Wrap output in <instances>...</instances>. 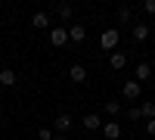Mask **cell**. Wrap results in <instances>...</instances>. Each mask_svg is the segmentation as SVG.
I'll use <instances>...</instances> for the list:
<instances>
[{
    "label": "cell",
    "instance_id": "1",
    "mask_svg": "<svg viewBox=\"0 0 155 140\" xmlns=\"http://www.w3.org/2000/svg\"><path fill=\"white\" fill-rule=\"evenodd\" d=\"M118 41H121L118 28H106V31L99 34V47H102V50H115V47H118Z\"/></svg>",
    "mask_w": 155,
    "mask_h": 140
},
{
    "label": "cell",
    "instance_id": "2",
    "mask_svg": "<svg viewBox=\"0 0 155 140\" xmlns=\"http://www.w3.org/2000/svg\"><path fill=\"white\" fill-rule=\"evenodd\" d=\"M50 44H53V47H65L68 44V28H65V25L50 28Z\"/></svg>",
    "mask_w": 155,
    "mask_h": 140
},
{
    "label": "cell",
    "instance_id": "3",
    "mask_svg": "<svg viewBox=\"0 0 155 140\" xmlns=\"http://www.w3.org/2000/svg\"><path fill=\"white\" fill-rule=\"evenodd\" d=\"M121 94H124L127 100H137L140 94H143V84H140V81H134V78H130V81H124V87H121Z\"/></svg>",
    "mask_w": 155,
    "mask_h": 140
},
{
    "label": "cell",
    "instance_id": "4",
    "mask_svg": "<svg viewBox=\"0 0 155 140\" xmlns=\"http://www.w3.org/2000/svg\"><path fill=\"white\" fill-rule=\"evenodd\" d=\"M53 125H56V131L65 137V131H71V128H74V118L68 115V112H62V115H56V121H53Z\"/></svg>",
    "mask_w": 155,
    "mask_h": 140
},
{
    "label": "cell",
    "instance_id": "5",
    "mask_svg": "<svg viewBox=\"0 0 155 140\" xmlns=\"http://www.w3.org/2000/svg\"><path fill=\"white\" fill-rule=\"evenodd\" d=\"M152 78V66H149V62H140V66L134 69V81H140V84H146Z\"/></svg>",
    "mask_w": 155,
    "mask_h": 140
},
{
    "label": "cell",
    "instance_id": "6",
    "mask_svg": "<svg viewBox=\"0 0 155 140\" xmlns=\"http://www.w3.org/2000/svg\"><path fill=\"white\" fill-rule=\"evenodd\" d=\"M130 34H134V41H140V44H143L146 37L152 34V28H149V25H143V22H137L134 28H130Z\"/></svg>",
    "mask_w": 155,
    "mask_h": 140
},
{
    "label": "cell",
    "instance_id": "7",
    "mask_svg": "<svg viewBox=\"0 0 155 140\" xmlns=\"http://www.w3.org/2000/svg\"><path fill=\"white\" fill-rule=\"evenodd\" d=\"M81 125H84L87 131H96V128H102V118L96 115V112H87V115L81 118Z\"/></svg>",
    "mask_w": 155,
    "mask_h": 140
},
{
    "label": "cell",
    "instance_id": "8",
    "mask_svg": "<svg viewBox=\"0 0 155 140\" xmlns=\"http://www.w3.org/2000/svg\"><path fill=\"white\" fill-rule=\"evenodd\" d=\"M68 78H71L74 84H84V81H87V69H84V66H78V62H74V66L68 69Z\"/></svg>",
    "mask_w": 155,
    "mask_h": 140
},
{
    "label": "cell",
    "instance_id": "9",
    "mask_svg": "<svg viewBox=\"0 0 155 140\" xmlns=\"http://www.w3.org/2000/svg\"><path fill=\"white\" fill-rule=\"evenodd\" d=\"M102 131H106V140H118V137H121V125H118V121H106V125H102Z\"/></svg>",
    "mask_w": 155,
    "mask_h": 140
},
{
    "label": "cell",
    "instance_id": "10",
    "mask_svg": "<svg viewBox=\"0 0 155 140\" xmlns=\"http://www.w3.org/2000/svg\"><path fill=\"white\" fill-rule=\"evenodd\" d=\"M84 37H87V28H84V25H68V41H78V44H81Z\"/></svg>",
    "mask_w": 155,
    "mask_h": 140
},
{
    "label": "cell",
    "instance_id": "11",
    "mask_svg": "<svg viewBox=\"0 0 155 140\" xmlns=\"http://www.w3.org/2000/svg\"><path fill=\"white\" fill-rule=\"evenodd\" d=\"M109 66H112V69H124V66H127V53H121V50H115V53L109 56Z\"/></svg>",
    "mask_w": 155,
    "mask_h": 140
},
{
    "label": "cell",
    "instance_id": "12",
    "mask_svg": "<svg viewBox=\"0 0 155 140\" xmlns=\"http://www.w3.org/2000/svg\"><path fill=\"white\" fill-rule=\"evenodd\" d=\"M74 16V9H71V3H56V19H62V22H68Z\"/></svg>",
    "mask_w": 155,
    "mask_h": 140
},
{
    "label": "cell",
    "instance_id": "13",
    "mask_svg": "<svg viewBox=\"0 0 155 140\" xmlns=\"http://www.w3.org/2000/svg\"><path fill=\"white\" fill-rule=\"evenodd\" d=\"M31 28H50V16L47 12H34L31 16Z\"/></svg>",
    "mask_w": 155,
    "mask_h": 140
},
{
    "label": "cell",
    "instance_id": "14",
    "mask_svg": "<svg viewBox=\"0 0 155 140\" xmlns=\"http://www.w3.org/2000/svg\"><path fill=\"white\" fill-rule=\"evenodd\" d=\"M16 81H19V75L12 72V69H3V72H0V84H3V87H12Z\"/></svg>",
    "mask_w": 155,
    "mask_h": 140
},
{
    "label": "cell",
    "instance_id": "15",
    "mask_svg": "<svg viewBox=\"0 0 155 140\" xmlns=\"http://www.w3.org/2000/svg\"><path fill=\"white\" fill-rule=\"evenodd\" d=\"M140 109H143V118H146V121H152V118H155V100H146Z\"/></svg>",
    "mask_w": 155,
    "mask_h": 140
},
{
    "label": "cell",
    "instance_id": "16",
    "mask_svg": "<svg viewBox=\"0 0 155 140\" xmlns=\"http://www.w3.org/2000/svg\"><path fill=\"white\" fill-rule=\"evenodd\" d=\"M106 115H121V103H118V100H106Z\"/></svg>",
    "mask_w": 155,
    "mask_h": 140
},
{
    "label": "cell",
    "instance_id": "17",
    "mask_svg": "<svg viewBox=\"0 0 155 140\" xmlns=\"http://www.w3.org/2000/svg\"><path fill=\"white\" fill-rule=\"evenodd\" d=\"M134 19V9L130 6H118V22H130Z\"/></svg>",
    "mask_w": 155,
    "mask_h": 140
},
{
    "label": "cell",
    "instance_id": "18",
    "mask_svg": "<svg viewBox=\"0 0 155 140\" xmlns=\"http://www.w3.org/2000/svg\"><path fill=\"white\" fill-rule=\"evenodd\" d=\"M127 118H130V121H140V118H143V109H140V106H130V109H127Z\"/></svg>",
    "mask_w": 155,
    "mask_h": 140
},
{
    "label": "cell",
    "instance_id": "19",
    "mask_svg": "<svg viewBox=\"0 0 155 140\" xmlns=\"http://www.w3.org/2000/svg\"><path fill=\"white\" fill-rule=\"evenodd\" d=\"M37 137H41V140H53V131H50V128H41V131H37Z\"/></svg>",
    "mask_w": 155,
    "mask_h": 140
},
{
    "label": "cell",
    "instance_id": "20",
    "mask_svg": "<svg viewBox=\"0 0 155 140\" xmlns=\"http://www.w3.org/2000/svg\"><path fill=\"white\" fill-rule=\"evenodd\" d=\"M143 9H146V12H152V16H155V0H146V3H143Z\"/></svg>",
    "mask_w": 155,
    "mask_h": 140
},
{
    "label": "cell",
    "instance_id": "21",
    "mask_svg": "<svg viewBox=\"0 0 155 140\" xmlns=\"http://www.w3.org/2000/svg\"><path fill=\"white\" fill-rule=\"evenodd\" d=\"M146 134H149V137H155V118H152V121H146Z\"/></svg>",
    "mask_w": 155,
    "mask_h": 140
},
{
    "label": "cell",
    "instance_id": "22",
    "mask_svg": "<svg viewBox=\"0 0 155 140\" xmlns=\"http://www.w3.org/2000/svg\"><path fill=\"white\" fill-rule=\"evenodd\" d=\"M53 140H65V137H62V134H56V137H53Z\"/></svg>",
    "mask_w": 155,
    "mask_h": 140
},
{
    "label": "cell",
    "instance_id": "23",
    "mask_svg": "<svg viewBox=\"0 0 155 140\" xmlns=\"http://www.w3.org/2000/svg\"><path fill=\"white\" fill-rule=\"evenodd\" d=\"M0 115H3V109H0Z\"/></svg>",
    "mask_w": 155,
    "mask_h": 140
}]
</instances>
